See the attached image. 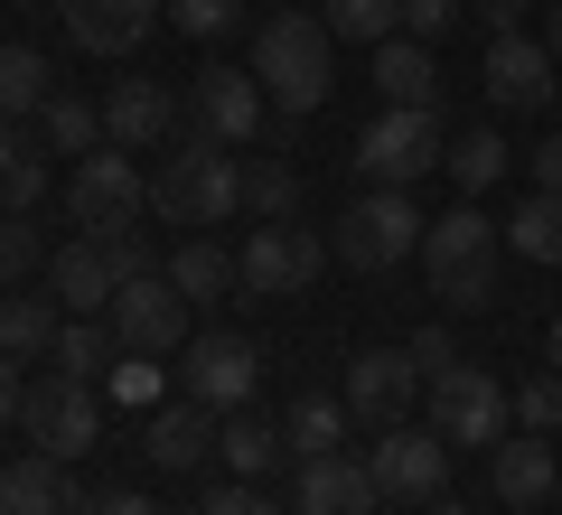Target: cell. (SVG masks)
Returning a JSON list of instances; mask_svg holds the SVG:
<instances>
[{
	"instance_id": "6da1fadb",
	"label": "cell",
	"mask_w": 562,
	"mask_h": 515,
	"mask_svg": "<svg viewBox=\"0 0 562 515\" xmlns=\"http://www.w3.org/2000/svg\"><path fill=\"white\" fill-rule=\"evenodd\" d=\"M497 254H506V225L479 216V198H460L450 216L422 225V281L441 310H487L497 300Z\"/></svg>"
},
{
	"instance_id": "7a4b0ae2",
	"label": "cell",
	"mask_w": 562,
	"mask_h": 515,
	"mask_svg": "<svg viewBox=\"0 0 562 515\" xmlns=\"http://www.w3.org/2000/svg\"><path fill=\"white\" fill-rule=\"evenodd\" d=\"M328 20L319 10H272V20L254 29V76H262V94H272V113H319L328 103V85H338V66H328Z\"/></svg>"
},
{
	"instance_id": "3957f363",
	"label": "cell",
	"mask_w": 562,
	"mask_h": 515,
	"mask_svg": "<svg viewBox=\"0 0 562 515\" xmlns=\"http://www.w3.org/2000/svg\"><path fill=\"white\" fill-rule=\"evenodd\" d=\"M244 206V169H235V150L225 141H179V150L150 169V216H169V225H225Z\"/></svg>"
},
{
	"instance_id": "277c9868",
	"label": "cell",
	"mask_w": 562,
	"mask_h": 515,
	"mask_svg": "<svg viewBox=\"0 0 562 515\" xmlns=\"http://www.w3.org/2000/svg\"><path fill=\"white\" fill-rule=\"evenodd\" d=\"M441 159H450L441 113H403V103H384V113L357 132V179L366 188H413V179H431Z\"/></svg>"
},
{
	"instance_id": "5b68a950",
	"label": "cell",
	"mask_w": 562,
	"mask_h": 515,
	"mask_svg": "<svg viewBox=\"0 0 562 515\" xmlns=\"http://www.w3.org/2000/svg\"><path fill=\"white\" fill-rule=\"evenodd\" d=\"M66 216H76L94 244L122 235V225H140V216H150V179H140V159L113 150V141H103V150H85L76 179H66Z\"/></svg>"
},
{
	"instance_id": "8992f818",
	"label": "cell",
	"mask_w": 562,
	"mask_h": 515,
	"mask_svg": "<svg viewBox=\"0 0 562 515\" xmlns=\"http://www.w3.org/2000/svg\"><path fill=\"white\" fill-rule=\"evenodd\" d=\"M422 394H431V432H441L450 450H497L506 422H516V394H506L487 366H469V357L450 366V376H431Z\"/></svg>"
},
{
	"instance_id": "52a82bcc",
	"label": "cell",
	"mask_w": 562,
	"mask_h": 515,
	"mask_svg": "<svg viewBox=\"0 0 562 515\" xmlns=\"http://www.w3.org/2000/svg\"><path fill=\"white\" fill-rule=\"evenodd\" d=\"M422 225H431V216H413V198H403V188H366V198L338 216L328 254L357 262V272H394V262L422 254Z\"/></svg>"
},
{
	"instance_id": "ba28073f",
	"label": "cell",
	"mask_w": 562,
	"mask_h": 515,
	"mask_svg": "<svg viewBox=\"0 0 562 515\" xmlns=\"http://www.w3.org/2000/svg\"><path fill=\"white\" fill-rule=\"evenodd\" d=\"M20 432H29V450H47V459H85L94 450V432H103V403H94V384L85 376H38L29 384V403H20Z\"/></svg>"
},
{
	"instance_id": "9c48e42d",
	"label": "cell",
	"mask_w": 562,
	"mask_h": 515,
	"mask_svg": "<svg viewBox=\"0 0 562 515\" xmlns=\"http://www.w3.org/2000/svg\"><path fill=\"white\" fill-rule=\"evenodd\" d=\"M254 376H262L254 337L206 328V337L179 347V384H188V403H206V413H244V403H254Z\"/></svg>"
},
{
	"instance_id": "30bf717a",
	"label": "cell",
	"mask_w": 562,
	"mask_h": 515,
	"mask_svg": "<svg viewBox=\"0 0 562 515\" xmlns=\"http://www.w3.org/2000/svg\"><path fill=\"white\" fill-rule=\"evenodd\" d=\"M235 272H244V291H254V300H291V291H310V281H319V235H310V225H291V216H272V225H254V235H244Z\"/></svg>"
},
{
	"instance_id": "8fae6325",
	"label": "cell",
	"mask_w": 562,
	"mask_h": 515,
	"mask_svg": "<svg viewBox=\"0 0 562 515\" xmlns=\"http://www.w3.org/2000/svg\"><path fill=\"white\" fill-rule=\"evenodd\" d=\"M103 318H113L122 357H179V347H188V300L169 291V272H150V281H122Z\"/></svg>"
},
{
	"instance_id": "7c38bea8",
	"label": "cell",
	"mask_w": 562,
	"mask_h": 515,
	"mask_svg": "<svg viewBox=\"0 0 562 515\" xmlns=\"http://www.w3.org/2000/svg\"><path fill=\"white\" fill-rule=\"evenodd\" d=\"M375 488L394 496V506H431V496L450 488V440L441 432H413V422H394V432H375Z\"/></svg>"
},
{
	"instance_id": "4fadbf2b",
	"label": "cell",
	"mask_w": 562,
	"mask_h": 515,
	"mask_svg": "<svg viewBox=\"0 0 562 515\" xmlns=\"http://www.w3.org/2000/svg\"><path fill=\"white\" fill-rule=\"evenodd\" d=\"M188 113H198V132H206V141H225V150H235V141H254V132H262L272 94H262L254 66H206L198 94H188Z\"/></svg>"
},
{
	"instance_id": "5bb4252c",
	"label": "cell",
	"mask_w": 562,
	"mask_h": 515,
	"mask_svg": "<svg viewBox=\"0 0 562 515\" xmlns=\"http://www.w3.org/2000/svg\"><path fill=\"white\" fill-rule=\"evenodd\" d=\"M553 47H543V38H525V29H516V38H487V103H506V113H543V103H553Z\"/></svg>"
},
{
	"instance_id": "9a60e30c",
	"label": "cell",
	"mask_w": 562,
	"mask_h": 515,
	"mask_svg": "<svg viewBox=\"0 0 562 515\" xmlns=\"http://www.w3.org/2000/svg\"><path fill=\"white\" fill-rule=\"evenodd\" d=\"M57 20H66V38L85 57H132L160 29V0H57Z\"/></svg>"
},
{
	"instance_id": "2e32d148",
	"label": "cell",
	"mask_w": 562,
	"mask_h": 515,
	"mask_svg": "<svg viewBox=\"0 0 562 515\" xmlns=\"http://www.w3.org/2000/svg\"><path fill=\"white\" fill-rule=\"evenodd\" d=\"M413 394H422V366L403 357V347H366V357L347 366V413H357V422H375V432H394Z\"/></svg>"
},
{
	"instance_id": "e0dca14e",
	"label": "cell",
	"mask_w": 562,
	"mask_h": 515,
	"mask_svg": "<svg viewBox=\"0 0 562 515\" xmlns=\"http://www.w3.org/2000/svg\"><path fill=\"white\" fill-rule=\"evenodd\" d=\"M375 506H384V488H375L366 459H347V450L301 459V496H291V515H375Z\"/></svg>"
},
{
	"instance_id": "ac0fdd59",
	"label": "cell",
	"mask_w": 562,
	"mask_h": 515,
	"mask_svg": "<svg viewBox=\"0 0 562 515\" xmlns=\"http://www.w3.org/2000/svg\"><path fill=\"white\" fill-rule=\"evenodd\" d=\"M113 262H103V244L94 235H76V244H57V254H47V300H57L66 318H103L113 310Z\"/></svg>"
},
{
	"instance_id": "d6986e66",
	"label": "cell",
	"mask_w": 562,
	"mask_h": 515,
	"mask_svg": "<svg viewBox=\"0 0 562 515\" xmlns=\"http://www.w3.org/2000/svg\"><path fill=\"white\" fill-rule=\"evenodd\" d=\"M169 122H179V103H169V85H150V76H122L113 94H103V141H113V150H160Z\"/></svg>"
},
{
	"instance_id": "ffe728a7",
	"label": "cell",
	"mask_w": 562,
	"mask_h": 515,
	"mask_svg": "<svg viewBox=\"0 0 562 515\" xmlns=\"http://www.w3.org/2000/svg\"><path fill=\"white\" fill-rule=\"evenodd\" d=\"M140 459H160L169 478L198 469V459H216V422H206V403H150V422H140Z\"/></svg>"
},
{
	"instance_id": "44dd1931",
	"label": "cell",
	"mask_w": 562,
	"mask_h": 515,
	"mask_svg": "<svg viewBox=\"0 0 562 515\" xmlns=\"http://www.w3.org/2000/svg\"><path fill=\"white\" fill-rule=\"evenodd\" d=\"M0 515H85V496H76V478H66V459L29 450V459L0 469Z\"/></svg>"
},
{
	"instance_id": "7402d4cb",
	"label": "cell",
	"mask_w": 562,
	"mask_h": 515,
	"mask_svg": "<svg viewBox=\"0 0 562 515\" xmlns=\"http://www.w3.org/2000/svg\"><path fill=\"white\" fill-rule=\"evenodd\" d=\"M375 94L403 103V113H441V66H431V47L394 29V38L375 47Z\"/></svg>"
},
{
	"instance_id": "603a6c76",
	"label": "cell",
	"mask_w": 562,
	"mask_h": 515,
	"mask_svg": "<svg viewBox=\"0 0 562 515\" xmlns=\"http://www.w3.org/2000/svg\"><path fill=\"white\" fill-rule=\"evenodd\" d=\"M487 459H497V496H506V506H543V496H553V478H562L543 432H506Z\"/></svg>"
},
{
	"instance_id": "cb8c5ba5",
	"label": "cell",
	"mask_w": 562,
	"mask_h": 515,
	"mask_svg": "<svg viewBox=\"0 0 562 515\" xmlns=\"http://www.w3.org/2000/svg\"><path fill=\"white\" fill-rule=\"evenodd\" d=\"M160 272H169V291H179L188 310H198V300H225V291H244V272H235V254H225L216 235H188L179 254L160 262Z\"/></svg>"
},
{
	"instance_id": "d4e9b609",
	"label": "cell",
	"mask_w": 562,
	"mask_h": 515,
	"mask_svg": "<svg viewBox=\"0 0 562 515\" xmlns=\"http://www.w3.org/2000/svg\"><path fill=\"white\" fill-rule=\"evenodd\" d=\"M347 422H357L347 394H301L291 413H281V450H291V459H328L347 440Z\"/></svg>"
},
{
	"instance_id": "484cf974",
	"label": "cell",
	"mask_w": 562,
	"mask_h": 515,
	"mask_svg": "<svg viewBox=\"0 0 562 515\" xmlns=\"http://www.w3.org/2000/svg\"><path fill=\"white\" fill-rule=\"evenodd\" d=\"M38 198H47V159H38V141H29L20 122H0V206H10V216H29Z\"/></svg>"
},
{
	"instance_id": "4316f807",
	"label": "cell",
	"mask_w": 562,
	"mask_h": 515,
	"mask_svg": "<svg viewBox=\"0 0 562 515\" xmlns=\"http://www.w3.org/2000/svg\"><path fill=\"white\" fill-rule=\"evenodd\" d=\"M47 94H57V76H47V57H38V47H0V122L47 113Z\"/></svg>"
},
{
	"instance_id": "83f0119b",
	"label": "cell",
	"mask_w": 562,
	"mask_h": 515,
	"mask_svg": "<svg viewBox=\"0 0 562 515\" xmlns=\"http://www.w3.org/2000/svg\"><path fill=\"white\" fill-rule=\"evenodd\" d=\"M57 300H0V357H57Z\"/></svg>"
},
{
	"instance_id": "f1b7e54d",
	"label": "cell",
	"mask_w": 562,
	"mask_h": 515,
	"mask_svg": "<svg viewBox=\"0 0 562 515\" xmlns=\"http://www.w3.org/2000/svg\"><path fill=\"white\" fill-rule=\"evenodd\" d=\"M506 244L525 262H562V188H535V198L506 216Z\"/></svg>"
},
{
	"instance_id": "f546056e",
	"label": "cell",
	"mask_w": 562,
	"mask_h": 515,
	"mask_svg": "<svg viewBox=\"0 0 562 515\" xmlns=\"http://www.w3.org/2000/svg\"><path fill=\"white\" fill-rule=\"evenodd\" d=\"M216 459H225L235 478H262L272 459H291V450H281V422H254V413H235V422L216 432Z\"/></svg>"
},
{
	"instance_id": "4dcf8cb0",
	"label": "cell",
	"mask_w": 562,
	"mask_h": 515,
	"mask_svg": "<svg viewBox=\"0 0 562 515\" xmlns=\"http://www.w3.org/2000/svg\"><path fill=\"white\" fill-rule=\"evenodd\" d=\"M113 347H122L113 318H66V328H57V366H66V376H85V384L113 376Z\"/></svg>"
},
{
	"instance_id": "1f68e13d",
	"label": "cell",
	"mask_w": 562,
	"mask_h": 515,
	"mask_svg": "<svg viewBox=\"0 0 562 515\" xmlns=\"http://www.w3.org/2000/svg\"><path fill=\"white\" fill-rule=\"evenodd\" d=\"M328 38H357V47H384L403 29V0H319Z\"/></svg>"
},
{
	"instance_id": "d6a6232c",
	"label": "cell",
	"mask_w": 562,
	"mask_h": 515,
	"mask_svg": "<svg viewBox=\"0 0 562 515\" xmlns=\"http://www.w3.org/2000/svg\"><path fill=\"white\" fill-rule=\"evenodd\" d=\"M450 179H460V198H479V188H497L506 169H516V150H506L497 132H469V141H450V159H441Z\"/></svg>"
},
{
	"instance_id": "836d02e7",
	"label": "cell",
	"mask_w": 562,
	"mask_h": 515,
	"mask_svg": "<svg viewBox=\"0 0 562 515\" xmlns=\"http://www.w3.org/2000/svg\"><path fill=\"white\" fill-rule=\"evenodd\" d=\"M38 132H47V150H94V141H103V113H94V103H85V94H47V113H38Z\"/></svg>"
},
{
	"instance_id": "e575fe53",
	"label": "cell",
	"mask_w": 562,
	"mask_h": 515,
	"mask_svg": "<svg viewBox=\"0 0 562 515\" xmlns=\"http://www.w3.org/2000/svg\"><path fill=\"white\" fill-rule=\"evenodd\" d=\"M244 206H254V216H291V206H301V169H291V159H254V169H244Z\"/></svg>"
},
{
	"instance_id": "d590c367",
	"label": "cell",
	"mask_w": 562,
	"mask_h": 515,
	"mask_svg": "<svg viewBox=\"0 0 562 515\" xmlns=\"http://www.w3.org/2000/svg\"><path fill=\"white\" fill-rule=\"evenodd\" d=\"M516 422H525V432H543V440L562 432V366H553V376H525V384H516Z\"/></svg>"
},
{
	"instance_id": "8d00e7d4",
	"label": "cell",
	"mask_w": 562,
	"mask_h": 515,
	"mask_svg": "<svg viewBox=\"0 0 562 515\" xmlns=\"http://www.w3.org/2000/svg\"><path fill=\"white\" fill-rule=\"evenodd\" d=\"M103 262H113V281H150L160 272V244L140 235V225H122V235H103Z\"/></svg>"
},
{
	"instance_id": "74e56055",
	"label": "cell",
	"mask_w": 562,
	"mask_h": 515,
	"mask_svg": "<svg viewBox=\"0 0 562 515\" xmlns=\"http://www.w3.org/2000/svg\"><path fill=\"white\" fill-rule=\"evenodd\" d=\"M235 20H244V0H169V29H188V38H225Z\"/></svg>"
},
{
	"instance_id": "f35d334b",
	"label": "cell",
	"mask_w": 562,
	"mask_h": 515,
	"mask_svg": "<svg viewBox=\"0 0 562 515\" xmlns=\"http://www.w3.org/2000/svg\"><path fill=\"white\" fill-rule=\"evenodd\" d=\"M29 272H38V225L0 206V281H29Z\"/></svg>"
},
{
	"instance_id": "ab89813d",
	"label": "cell",
	"mask_w": 562,
	"mask_h": 515,
	"mask_svg": "<svg viewBox=\"0 0 562 515\" xmlns=\"http://www.w3.org/2000/svg\"><path fill=\"white\" fill-rule=\"evenodd\" d=\"M450 29H460V0H403V38H450Z\"/></svg>"
},
{
	"instance_id": "60d3db41",
	"label": "cell",
	"mask_w": 562,
	"mask_h": 515,
	"mask_svg": "<svg viewBox=\"0 0 562 515\" xmlns=\"http://www.w3.org/2000/svg\"><path fill=\"white\" fill-rule=\"evenodd\" d=\"M403 357H413L422 384H431V376H450V366H460V347H450V328H422V337H403Z\"/></svg>"
},
{
	"instance_id": "b9f144b4",
	"label": "cell",
	"mask_w": 562,
	"mask_h": 515,
	"mask_svg": "<svg viewBox=\"0 0 562 515\" xmlns=\"http://www.w3.org/2000/svg\"><path fill=\"white\" fill-rule=\"evenodd\" d=\"M113 394L122 403H160V357H122L113 366Z\"/></svg>"
},
{
	"instance_id": "7bdbcfd3",
	"label": "cell",
	"mask_w": 562,
	"mask_h": 515,
	"mask_svg": "<svg viewBox=\"0 0 562 515\" xmlns=\"http://www.w3.org/2000/svg\"><path fill=\"white\" fill-rule=\"evenodd\" d=\"M525 10H535V0H469V20H479L487 38H516V29H525Z\"/></svg>"
},
{
	"instance_id": "ee69618b",
	"label": "cell",
	"mask_w": 562,
	"mask_h": 515,
	"mask_svg": "<svg viewBox=\"0 0 562 515\" xmlns=\"http://www.w3.org/2000/svg\"><path fill=\"white\" fill-rule=\"evenodd\" d=\"M198 515H281V506H272V496H254V488L235 478V488H216V496H206Z\"/></svg>"
},
{
	"instance_id": "f6af8a7d",
	"label": "cell",
	"mask_w": 562,
	"mask_h": 515,
	"mask_svg": "<svg viewBox=\"0 0 562 515\" xmlns=\"http://www.w3.org/2000/svg\"><path fill=\"white\" fill-rule=\"evenodd\" d=\"M85 515H160L150 496H132V488H113V496H85Z\"/></svg>"
},
{
	"instance_id": "bcb514c9",
	"label": "cell",
	"mask_w": 562,
	"mask_h": 515,
	"mask_svg": "<svg viewBox=\"0 0 562 515\" xmlns=\"http://www.w3.org/2000/svg\"><path fill=\"white\" fill-rule=\"evenodd\" d=\"M20 403H29V384H20V357H0V422H20Z\"/></svg>"
},
{
	"instance_id": "7dc6e473",
	"label": "cell",
	"mask_w": 562,
	"mask_h": 515,
	"mask_svg": "<svg viewBox=\"0 0 562 515\" xmlns=\"http://www.w3.org/2000/svg\"><path fill=\"white\" fill-rule=\"evenodd\" d=\"M535 188H562V132H553V141L535 150Z\"/></svg>"
},
{
	"instance_id": "c3c4849f",
	"label": "cell",
	"mask_w": 562,
	"mask_h": 515,
	"mask_svg": "<svg viewBox=\"0 0 562 515\" xmlns=\"http://www.w3.org/2000/svg\"><path fill=\"white\" fill-rule=\"evenodd\" d=\"M543 47H553V57H562V0H553V20H543Z\"/></svg>"
},
{
	"instance_id": "681fc988",
	"label": "cell",
	"mask_w": 562,
	"mask_h": 515,
	"mask_svg": "<svg viewBox=\"0 0 562 515\" xmlns=\"http://www.w3.org/2000/svg\"><path fill=\"white\" fill-rule=\"evenodd\" d=\"M543 357H553V366H562V318H553V337H543Z\"/></svg>"
},
{
	"instance_id": "f907efd6",
	"label": "cell",
	"mask_w": 562,
	"mask_h": 515,
	"mask_svg": "<svg viewBox=\"0 0 562 515\" xmlns=\"http://www.w3.org/2000/svg\"><path fill=\"white\" fill-rule=\"evenodd\" d=\"M422 515H469V506H450V496H431V506H422Z\"/></svg>"
}]
</instances>
